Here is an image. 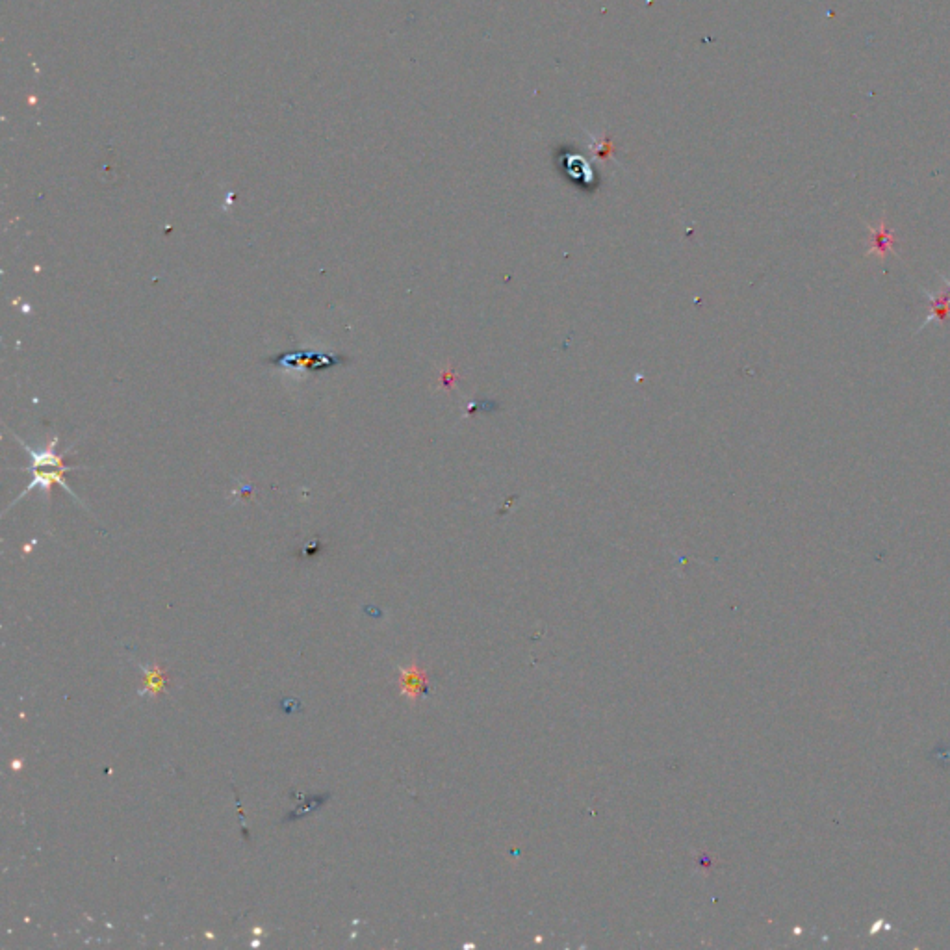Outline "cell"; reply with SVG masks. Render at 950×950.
<instances>
[{
  "label": "cell",
  "instance_id": "cell-1",
  "mask_svg": "<svg viewBox=\"0 0 950 950\" xmlns=\"http://www.w3.org/2000/svg\"><path fill=\"white\" fill-rule=\"evenodd\" d=\"M19 442L25 446L28 455H30V459H32V468H28V470L34 472V481L28 485L25 492L32 490V488L41 487L47 492V496H49V494H51L52 485L60 483L67 492H71V494L75 496V492L67 487V483L64 481V474L69 470V468L65 466V459L62 455H58V453L54 451V446H56V442H58L56 438H52L51 444L45 446L43 450L30 448L21 438H19ZM75 498H77V496H75Z\"/></svg>",
  "mask_w": 950,
  "mask_h": 950
},
{
  "label": "cell",
  "instance_id": "cell-2",
  "mask_svg": "<svg viewBox=\"0 0 950 950\" xmlns=\"http://www.w3.org/2000/svg\"><path fill=\"white\" fill-rule=\"evenodd\" d=\"M895 245H897V234L889 227L886 216L878 219L876 225H867L865 253H863L865 257L886 260L889 255H897Z\"/></svg>",
  "mask_w": 950,
  "mask_h": 950
},
{
  "label": "cell",
  "instance_id": "cell-3",
  "mask_svg": "<svg viewBox=\"0 0 950 950\" xmlns=\"http://www.w3.org/2000/svg\"><path fill=\"white\" fill-rule=\"evenodd\" d=\"M926 299H928V314H926V320L921 323V329H925L926 325L930 323H939V325H945L950 321V299L945 290H939V292H928V290H923Z\"/></svg>",
  "mask_w": 950,
  "mask_h": 950
},
{
  "label": "cell",
  "instance_id": "cell-4",
  "mask_svg": "<svg viewBox=\"0 0 950 950\" xmlns=\"http://www.w3.org/2000/svg\"><path fill=\"white\" fill-rule=\"evenodd\" d=\"M401 685H403V691L411 696H418L425 689V678L422 674V670L418 667H411L409 670H405L403 674V680H401Z\"/></svg>",
  "mask_w": 950,
  "mask_h": 950
},
{
  "label": "cell",
  "instance_id": "cell-5",
  "mask_svg": "<svg viewBox=\"0 0 950 950\" xmlns=\"http://www.w3.org/2000/svg\"><path fill=\"white\" fill-rule=\"evenodd\" d=\"M941 281H943V284H945V288H943V290H945V294H947L950 299V277H947V275H941Z\"/></svg>",
  "mask_w": 950,
  "mask_h": 950
}]
</instances>
